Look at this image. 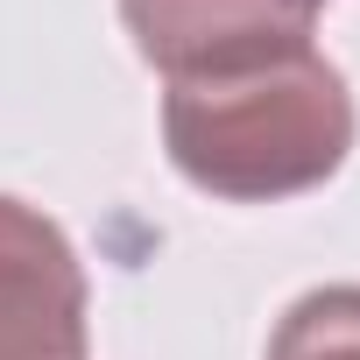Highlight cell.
I'll use <instances>...</instances> for the list:
<instances>
[{
	"label": "cell",
	"mask_w": 360,
	"mask_h": 360,
	"mask_svg": "<svg viewBox=\"0 0 360 360\" xmlns=\"http://www.w3.org/2000/svg\"><path fill=\"white\" fill-rule=\"evenodd\" d=\"M85 304L71 233L22 198H0V360H92Z\"/></svg>",
	"instance_id": "cell-3"
},
{
	"label": "cell",
	"mask_w": 360,
	"mask_h": 360,
	"mask_svg": "<svg viewBox=\"0 0 360 360\" xmlns=\"http://www.w3.org/2000/svg\"><path fill=\"white\" fill-rule=\"evenodd\" d=\"M360 113L346 71L311 43L248 71L176 78L162 92V148L191 191L226 205H276L332 184Z\"/></svg>",
	"instance_id": "cell-1"
},
{
	"label": "cell",
	"mask_w": 360,
	"mask_h": 360,
	"mask_svg": "<svg viewBox=\"0 0 360 360\" xmlns=\"http://www.w3.org/2000/svg\"><path fill=\"white\" fill-rule=\"evenodd\" d=\"M318 8L325 0H120V22L141 64H155L162 85H176L311 50Z\"/></svg>",
	"instance_id": "cell-2"
},
{
	"label": "cell",
	"mask_w": 360,
	"mask_h": 360,
	"mask_svg": "<svg viewBox=\"0 0 360 360\" xmlns=\"http://www.w3.org/2000/svg\"><path fill=\"white\" fill-rule=\"evenodd\" d=\"M269 360H360V283H318V290H304L276 318Z\"/></svg>",
	"instance_id": "cell-4"
}]
</instances>
